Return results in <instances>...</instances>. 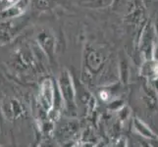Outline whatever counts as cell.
Masks as SVG:
<instances>
[{
  "label": "cell",
  "instance_id": "6da1fadb",
  "mask_svg": "<svg viewBox=\"0 0 158 147\" xmlns=\"http://www.w3.org/2000/svg\"><path fill=\"white\" fill-rule=\"evenodd\" d=\"M58 88L61 95V100L64 103L67 112L75 114L77 111L76 103V88L73 77L67 69L61 71L58 78Z\"/></svg>",
  "mask_w": 158,
  "mask_h": 147
},
{
  "label": "cell",
  "instance_id": "7a4b0ae2",
  "mask_svg": "<svg viewBox=\"0 0 158 147\" xmlns=\"http://www.w3.org/2000/svg\"><path fill=\"white\" fill-rule=\"evenodd\" d=\"M29 19L25 15L18 18L4 19L0 22V45L13 41L24 30Z\"/></svg>",
  "mask_w": 158,
  "mask_h": 147
},
{
  "label": "cell",
  "instance_id": "3957f363",
  "mask_svg": "<svg viewBox=\"0 0 158 147\" xmlns=\"http://www.w3.org/2000/svg\"><path fill=\"white\" fill-rule=\"evenodd\" d=\"M35 40L41 52L53 62L56 55V37L49 29H41L36 34Z\"/></svg>",
  "mask_w": 158,
  "mask_h": 147
},
{
  "label": "cell",
  "instance_id": "277c9868",
  "mask_svg": "<svg viewBox=\"0 0 158 147\" xmlns=\"http://www.w3.org/2000/svg\"><path fill=\"white\" fill-rule=\"evenodd\" d=\"M55 84L51 78H44L40 84V104L46 113L56 104Z\"/></svg>",
  "mask_w": 158,
  "mask_h": 147
},
{
  "label": "cell",
  "instance_id": "5b68a950",
  "mask_svg": "<svg viewBox=\"0 0 158 147\" xmlns=\"http://www.w3.org/2000/svg\"><path fill=\"white\" fill-rule=\"evenodd\" d=\"M105 63V55L101 50L94 47H88L84 55L85 73L94 75L99 73Z\"/></svg>",
  "mask_w": 158,
  "mask_h": 147
},
{
  "label": "cell",
  "instance_id": "8992f818",
  "mask_svg": "<svg viewBox=\"0 0 158 147\" xmlns=\"http://www.w3.org/2000/svg\"><path fill=\"white\" fill-rule=\"evenodd\" d=\"M31 4V0H17L11 6L0 12V16L3 19L18 18L25 15Z\"/></svg>",
  "mask_w": 158,
  "mask_h": 147
},
{
  "label": "cell",
  "instance_id": "52a82bcc",
  "mask_svg": "<svg viewBox=\"0 0 158 147\" xmlns=\"http://www.w3.org/2000/svg\"><path fill=\"white\" fill-rule=\"evenodd\" d=\"M15 66L21 70H29L35 67V58L27 47H21L15 55Z\"/></svg>",
  "mask_w": 158,
  "mask_h": 147
},
{
  "label": "cell",
  "instance_id": "ba28073f",
  "mask_svg": "<svg viewBox=\"0 0 158 147\" xmlns=\"http://www.w3.org/2000/svg\"><path fill=\"white\" fill-rule=\"evenodd\" d=\"M3 112L6 115L7 119H9L10 121H14L16 119L23 117L26 111L19 100L15 99V98H11V99H8L4 104Z\"/></svg>",
  "mask_w": 158,
  "mask_h": 147
},
{
  "label": "cell",
  "instance_id": "9c48e42d",
  "mask_svg": "<svg viewBox=\"0 0 158 147\" xmlns=\"http://www.w3.org/2000/svg\"><path fill=\"white\" fill-rule=\"evenodd\" d=\"M141 73L151 80H156L158 78V61H156V60H148L143 66Z\"/></svg>",
  "mask_w": 158,
  "mask_h": 147
},
{
  "label": "cell",
  "instance_id": "30bf717a",
  "mask_svg": "<svg viewBox=\"0 0 158 147\" xmlns=\"http://www.w3.org/2000/svg\"><path fill=\"white\" fill-rule=\"evenodd\" d=\"M114 2V0H81L80 4L89 9H103Z\"/></svg>",
  "mask_w": 158,
  "mask_h": 147
},
{
  "label": "cell",
  "instance_id": "8fae6325",
  "mask_svg": "<svg viewBox=\"0 0 158 147\" xmlns=\"http://www.w3.org/2000/svg\"><path fill=\"white\" fill-rule=\"evenodd\" d=\"M134 125H135V129H137L138 132H139L141 135H143V137H148V138H150V139H155V138H156V137L154 135V133L151 132V129H150L149 128L146 127L143 122H140L139 119H135Z\"/></svg>",
  "mask_w": 158,
  "mask_h": 147
},
{
  "label": "cell",
  "instance_id": "7c38bea8",
  "mask_svg": "<svg viewBox=\"0 0 158 147\" xmlns=\"http://www.w3.org/2000/svg\"><path fill=\"white\" fill-rule=\"evenodd\" d=\"M152 40H153V35H152V31L148 29L145 31L143 36V50L146 53V56H148L149 51H152Z\"/></svg>",
  "mask_w": 158,
  "mask_h": 147
},
{
  "label": "cell",
  "instance_id": "4fadbf2b",
  "mask_svg": "<svg viewBox=\"0 0 158 147\" xmlns=\"http://www.w3.org/2000/svg\"><path fill=\"white\" fill-rule=\"evenodd\" d=\"M56 0H34V7L39 11H47L55 6Z\"/></svg>",
  "mask_w": 158,
  "mask_h": 147
},
{
  "label": "cell",
  "instance_id": "5bb4252c",
  "mask_svg": "<svg viewBox=\"0 0 158 147\" xmlns=\"http://www.w3.org/2000/svg\"><path fill=\"white\" fill-rule=\"evenodd\" d=\"M17 0H0V12H2L3 10L11 6L13 3H15Z\"/></svg>",
  "mask_w": 158,
  "mask_h": 147
},
{
  "label": "cell",
  "instance_id": "9a60e30c",
  "mask_svg": "<svg viewBox=\"0 0 158 147\" xmlns=\"http://www.w3.org/2000/svg\"><path fill=\"white\" fill-rule=\"evenodd\" d=\"M99 95H100V98L102 100H107V99H109V93L107 91H105V90H102L100 93H99Z\"/></svg>",
  "mask_w": 158,
  "mask_h": 147
},
{
  "label": "cell",
  "instance_id": "2e32d148",
  "mask_svg": "<svg viewBox=\"0 0 158 147\" xmlns=\"http://www.w3.org/2000/svg\"><path fill=\"white\" fill-rule=\"evenodd\" d=\"M153 56H154V60L158 61V43L156 44L155 48L153 49Z\"/></svg>",
  "mask_w": 158,
  "mask_h": 147
}]
</instances>
